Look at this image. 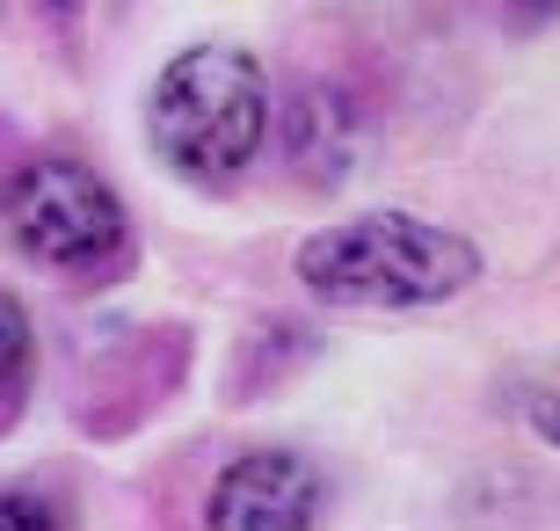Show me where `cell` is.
Returning <instances> with one entry per match:
<instances>
[{"label": "cell", "instance_id": "1", "mask_svg": "<svg viewBox=\"0 0 560 531\" xmlns=\"http://www.w3.org/2000/svg\"><path fill=\"white\" fill-rule=\"evenodd\" d=\"M291 269L320 307L416 313V307H444L474 285L480 247L452 226L416 219V211H364V219H335L320 233H306Z\"/></svg>", "mask_w": 560, "mask_h": 531}, {"label": "cell", "instance_id": "2", "mask_svg": "<svg viewBox=\"0 0 560 531\" xmlns=\"http://www.w3.org/2000/svg\"><path fill=\"white\" fill-rule=\"evenodd\" d=\"M262 131H270V73L241 44H189L153 73L145 139L183 183L226 189L262 153Z\"/></svg>", "mask_w": 560, "mask_h": 531}, {"label": "cell", "instance_id": "3", "mask_svg": "<svg viewBox=\"0 0 560 531\" xmlns=\"http://www.w3.org/2000/svg\"><path fill=\"white\" fill-rule=\"evenodd\" d=\"M0 226L30 263L66 285H109L131 263L125 197L73 153H30L0 183Z\"/></svg>", "mask_w": 560, "mask_h": 531}, {"label": "cell", "instance_id": "4", "mask_svg": "<svg viewBox=\"0 0 560 531\" xmlns=\"http://www.w3.org/2000/svg\"><path fill=\"white\" fill-rule=\"evenodd\" d=\"M320 524V473L306 451L262 445L219 466L205 495V531H313Z\"/></svg>", "mask_w": 560, "mask_h": 531}, {"label": "cell", "instance_id": "5", "mask_svg": "<svg viewBox=\"0 0 560 531\" xmlns=\"http://www.w3.org/2000/svg\"><path fill=\"white\" fill-rule=\"evenodd\" d=\"M364 146H372V117H364V103H357L350 88H335V81H299L291 88L284 153H291V168H299L306 183L335 189L342 175H357Z\"/></svg>", "mask_w": 560, "mask_h": 531}, {"label": "cell", "instance_id": "6", "mask_svg": "<svg viewBox=\"0 0 560 531\" xmlns=\"http://www.w3.org/2000/svg\"><path fill=\"white\" fill-rule=\"evenodd\" d=\"M30 386H37V327L15 291H0V429H15V415L30 408Z\"/></svg>", "mask_w": 560, "mask_h": 531}, {"label": "cell", "instance_id": "7", "mask_svg": "<svg viewBox=\"0 0 560 531\" xmlns=\"http://www.w3.org/2000/svg\"><path fill=\"white\" fill-rule=\"evenodd\" d=\"M0 531H66L37 488H0Z\"/></svg>", "mask_w": 560, "mask_h": 531}, {"label": "cell", "instance_id": "8", "mask_svg": "<svg viewBox=\"0 0 560 531\" xmlns=\"http://www.w3.org/2000/svg\"><path fill=\"white\" fill-rule=\"evenodd\" d=\"M495 15L510 37H532V30H546V22H560V0H495Z\"/></svg>", "mask_w": 560, "mask_h": 531}, {"label": "cell", "instance_id": "9", "mask_svg": "<svg viewBox=\"0 0 560 531\" xmlns=\"http://www.w3.org/2000/svg\"><path fill=\"white\" fill-rule=\"evenodd\" d=\"M532 429L560 445V393H539V401H532Z\"/></svg>", "mask_w": 560, "mask_h": 531}, {"label": "cell", "instance_id": "10", "mask_svg": "<svg viewBox=\"0 0 560 531\" xmlns=\"http://www.w3.org/2000/svg\"><path fill=\"white\" fill-rule=\"evenodd\" d=\"M44 8H51V15H81L88 0H44Z\"/></svg>", "mask_w": 560, "mask_h": 531}]
</instances>
